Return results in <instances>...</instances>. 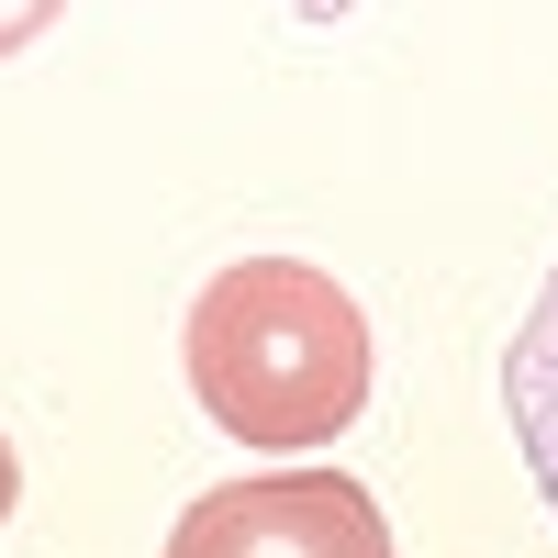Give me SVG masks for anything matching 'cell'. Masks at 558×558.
<instances>
[{
  "instance_id": "6da1fadb",
  "label": "cell",
  "mask_w": 558,
  "mask_h": 558,
  "mask_svg": "<svg viewBox=\"0 0 558 558\" xmlns=\"http://www.w3.org/2000/svg\"><path fill=\"white\" fill-rule=\"evenodd\" d=\"M179 368H191L202 425L246 436L268 458H313L368 413L380 347H368V313L336 268L235 257V268L202 279L191 324H179Z\"/></svg>"
},
{
  "instance_id": "7a4b0ae2",
  "label": "cell",
  "mask_w": 558,
  "mask_h": 558,
  "mask_svg": "<svg viewBox=\"0 0 558 558\" xmlns=\"http://www.w3.org/2000/svg\"><path fill=\"white\" fill-rule=\"evenodd\" d=\"M168 558H391V514L347 470H257L202 492L168 525Z\"/></svg>"
},
{
  "instance_id": "3957f363",
  "label": "cell",
  "mask_w": 558,
  "mask_h": 558,
  "mask_svg": "<svg viewBox=\"0 0 558 558\" xmlns=\"http://www.w3.org/2000/svg\"><path fill=\"white\" fill-rule=\"evenodd\" d=\"M502 402H514V436H525V470L547 492V514H558V268H547V291L525 313V336L514 357H502Z\"/></svg>"
},
{
  "instance_id": "277c9868",
  "label": "cell",
  "mask_w": 558,
  "mask_h": 558,
  "mask_svg": "<svg viewBox=\"0 0 558 558\" xmlns=\"http://www.w3.org/2000/svg\"><path fill=\"white\" fill-rule=\"evenodd\" d=\"M57 12L68 0H0V57H23L34 34H57Z\"/></svg>"
},
{
  "instance_id": "5b68a950",
  "label": "cell",
  "mask_w": 558,
  "mask_h": 558,
  "mask_svg": "<svg viewBox=\"0 0 558 558\" xmlns=\"http://www.w3.org/2000/svg\"><path fill=\"white\" fill-rule=\"evenodd\" d=\"M23 514V470H12V436H0V525Z\"/></svg>"
}]
</instances>
